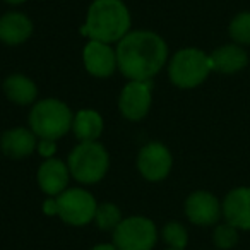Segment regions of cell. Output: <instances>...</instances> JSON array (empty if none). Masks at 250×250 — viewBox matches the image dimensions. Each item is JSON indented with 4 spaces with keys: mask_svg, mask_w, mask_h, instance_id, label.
I'll return each instance as SVG.
<instances>
[{
    "mask_svg": "<svg viewBox=\"0 0 250 250\" xmlns=\"http://www.w3.org/2000/svg\"><path fill=\"white\" fill-rule=\"evenodd\" d=\"M117 67L130 81H151L167 63L168 46L153 31L127 33L117 45Z\"/></svg>",
    "mask_w": 250,
    "mask_h": 250,
    "instance_id": "6da1fadb",
    "label": "cell"
},
{
    "mask_svg": "<svg viewBox=\"0 0 250 250\" xmlns=\"http://www.w3.org/2000/svg\"><path fill=\"white\" fill-rule=\"evenodd\" d=\"M130 29V14L122 0H93L81 35L103 43L120 42Z\"/></svg>",
    "mask_w": 250,
    "mask_h": 250,
    "instance_id": "7a4b0ae2",
    "label": "cell"
},
{
    "mask_svg": "<svg viewBox=\"0 0 250 250\" xmlns=\"http://www.w3.org/2000/svg\"><path fill=\"white\" fill-rule=\"evenodd\" d=\"M74 115L63 101L46 98L33 106L29 113V125L40 139H60L72 129Z\"/></svg>",
    "mask_w": 250,
    "mask_h": 250,
    "instance_id": "3957f363",
    "label": "cell"
},
{
    "mask_svg": "<svg viewBox=\"0 0 250 250\" xmlns=\"http://www.w3.org/2000/svg\"><path fill=\"white\" fill-rule=\"evenodd\" d=\"M110 167V158L103 144L96 141L79 143L69 156V171L81 184H98Z\"/></svg>",
    "mask_w": 250,
    "mask_h": 250,
    "instance_id": "277c9868",
    "label": "cell"
},
{
    "mask_svg": "<svg viewBox=\"0 0 250 250\" xmlns=\"http://www.w3.org/2000/svg\"><path fill=\"white\" fill-rule=\"evenodd\" d=\"M211 70L209 55L197 48H184L171 57L168 76L175 86L192 89L204 83Z\"/></svg>",
    "mask_w": 250,
    "mask_h": 250,
    "instance_id": "5b68a950",
    "label": "cell"
},
{
    "mask_svg": "<svg viewBox=\"0 0 250 250\" xmlns=\"http://www.w3.org/2000/svg\"><path fill=\"white\" fill-rule=\"evenodd\" d=\"M158 229L149 218L132 216L120 221L113 229V245L118 250H153Z\"/></svg>",
    "mask_w": 250,
    "mask_h": 250,
    "instance_id": "8992f818",
    "label": "cell"
},
{
    "mask_svg": "<svg viewBox=\"0 0 250 250\" xmlns=\"http://www.w3.org/2000/svg\"><path fill=\"white\" fill-rule=\"evenodd\" d=\"M57 206L60 219L72 226L91 223L98 209L94 197L84 188H65L62 194L57 195Z\"/></svg>",
    "mask_w": 250,
    "mask_h": 250,
    "instance_id": "52a82bcc",
    "label": "cell"
},
{
    "mask_svg": "<svg viewBox=\"0 0 250 250\" xmlns=\"http://www.w3.org/2000/svg\"><path fill=\"white\" fill-rule=\"evenodd\" d=\"M151 81H130L129 84H125L118 98L120 113L132 122L144 118L151 108Z\"/></svg>",
    "mask_w": 250,
    "mask_h": 250,
    "instance_id": "ba28073f",
    "label": "cell"
},
{
    "mask_svg": "<svg viewBox=\"0 0 250 250\" xmlns=\"http://www.w3.org/2000/svg\"><path fill=\"white\" fill-rule=\"evenodd\" d=\"M171 154L161 143H149L139 151L137 168L141 175L149 182H161L171 170Z\"/></svg>",
    "mask_w": 250,
    "mask_h": 250,
    "instance_id": "9c48e42d",
    "label": "cell"
},
{
    "mask_svg": "<svg viewBox=\"0 0 250 250\" xmlns=\"http://www.w3.org/2000/svg\"><path fill=\"white\" fill-rule=\"evenodd\" d=\"M223 209L219 201L212 194L197 190L190 194L185 201V214L194 225L209 226L214 225L221 216Z\"/></svg>",
    "mask_w": 250,
    "mask_h": 250,
    "instance_id": "30bf717a",
    "label": "cell"
},
{
    "mask_svg": "<svg viewBox=\"0 0 250 250\" xmlns=\"http://www.w3.org/2000/svg\"><path fill=\"white\" fill-rule=\"evenodd\" d=\"M86 70L94 77H110L117 69V53L108 43L91 40L83 52Z\"/></svg>",
    "mask_w": 250,
    "mask_h": 250,
    "instance_id": "8fae6325",
    "label": "cell"
},
{
    "mask_svg": "<svg viewBox=\"0 0 250 250\" xmlns=\"http://www.w3.org/2000/svg\"><path fill=\"white\" fill-rule=\"evenodd\" d=\"M223 214L226 223L236 229H250V188L240 187L231 190L223 201Z\"/></svg>",
    "mask_w": 250,
    "mask_h": 250,
    "instance_id": "7c38bea8",
    "label": "cell"
},
{
    "mask_svg": "<svg viewBox=\"0 0 250 250\" xmlns=\"http://www.w3.org/2000/svg\"><path fill=\"white\" fill-rule=\"evenodd\" d=\"M69 167L57 158H48L38 170V185L48 197H57L69 184Z\"/></svg>",
    "mask_w": 250,
    "mask_h": 250,
    "instance_id": "4fadbf2b",
    "label": "cell"
},
{
    "mask_svg": "<svg viewBox=\"0 0 250 250\" xmlns=\"http://www.w3.org/2000/svg\"><path fill=\"white\" fill-rule=\"evenodd\" d=\"M33 33V22L26 14L7 12L0 18V42L18 46L24 43Z\"/></svg>",
    "mask_w": 250,
    "mask_h": 250,
    "instance_id": "5bb4252c",
    "label": "cell"
},
{
    "mask_svg": "<svg viewBox=\"0 0 250 250\" xmlns=\"http://www.w3.org/2000/svg\"><path fill=\"white\" fill-rule=\"evenodd\" d=\"M36 146H38V141H36L35 132L24 129V127H16V129L7 130L0 139V147L5 156L16 158V160L33 154Z\"/></svg>",
    "mask_w": 250,
    "mask_h": 250,
    "instance_id": "9a60e30c",
    "label": "cell"
},
{
    "mask_svg": "<svg viewBox=\"0 0 250 250\" xmlns=\"http://www.w3.org/2000/svg\"><path fill=\"white\" fill-rule=\"evenodd\" d=\"M209 60H211L212 70H216V72L235 74L247 65L249 57H247L245 50L240 48L238 45H225L214 50L209 55Z\"/></svg>",
    "mask_w": 250,
    "mask_h": 250,
    "instance_id": "2e32d148",
    "label": "cell"
},
{
    "mask_svg": "<svg viewBox=\"0 0 250 250\" xmlns=\"http://www.w3.org/2000/svg\"><path fill=\"white\" fill-rule=\"evenodd\" d=\"M72 130L74 136L81 141V143H87V141H96L103 132V118L98 111L94 110H81L74 115L72 120Z\"/></svg>",
    "mask_w": 250,
    "mask_h": 250,
    "instance_id": "e0dca14e",
    "label": "cell"
},
{
    "mask_svg": "<svg viewBox=\"0 0 250 250\" xmlns=\"http://www.w3.org/2000/svg\"><path fill=\"white\" fill-rule=\"evenodd\" d=\"M4 93L12 103L31 104L38 96V87L29 77L22 74H12L4 81Z\"/></svg>",
    "mask_w": 250,
    "mask_h": 250,
    "instance_id": "ac0fdd59",
    "label": "cell"
},
{
    "mask_svg": "<svg viewBox=\"0 0 250 250\" xmlns=\"http://www.w3.org/2000/svg\"><path fill=\"white\" fill-rule=\"evenodd\" d=\"M94 221H96L98 228L103 231H113L122 221V212L111 202H104V204L98 206L96 214H94Z\"/></svg>",
    "mask_w": 250,
    "mask_h": 250,
    "instance_id": "d6986e66",
    "label": "cell"
},
{
    "mask_svg": "<svg viewBox=\"0 0 250 250\" xmlns=\"http://www.w3.org/2000/svg\"><path fill=\"white\" fill-rule=\"evenodd\" d=\"M163 240L171 247V249H180L184 250L187 247L188 242V235H187V229L184 228V225L177 221H170L163 226Z\"/></svg>",
    "mask_w": 250,
    "mask_h": 250,
    "instance_id": "ffe728a7",
    "label": "cell"
},
{
    "mask_svg": "<svg viewBox=\"0 0 250 250\" xmlns=\"http://www.w3.org/2000/svg\"><path fill=\"white\" fill-rule=\"evenodd\" d=\"M229 36L238 45H250V12L238 14L229 24Z\"/></svg>",
    "mask_w": 250,
    "mask_h": 250,
    "instance_id": "44dd1931",
    "label": "cell"
},
{
    "mask_svg": "<svg viewBox=\"0 0 250 250\" xmlns=\"http://www.w3.org/2000/svg\"><path fill=\"white\" fill-rule=\"evenodd\" d=\"M212 242L218 249L221 250H228L233 249L238 242V231L233 225L229 223H225V225H219L218 228L214 229V235H212Z\"/></svg>",
    "mask_w": 250,
    "mask_h": 250,
    "instance_id": "7402d4cb",
    "label": "cell"
},
{
    "mask_svg": "<svg viewBox=\"0 0 250 250\" xmlns=\"http://www.w3.org/2000/svg\"><path fill=\"white\" fill-rule=\"evenodd\" d=\"M36 149H38V153L42 154L43 158H53V154H55V151H57V144H55V141H52V139H42L38 143V146H36Z\"/></svg>",
    "mask_w": 250,
    "mask_h": 250,
    "instance_id": "603a6c76",
    "label": "cell"
},
{
    "mask_svg": "<svg viewBox=\"0 0 250 250\" xmlns=\"http://www.w3.org/2000/svg\"><path fill=\"white\" fill-rule=\"evenodd\" d=\"M43 212L48 216L59 214V206H57V197H48L43 202Z\"/></svg>",
    "mask_w": 250,
    "mask_h": 250,
    "instance_id": "cb8c5ba5",
    "label": "cell"
},
{
    "mask_svg": "<svg viewBox=\"0 0 250 250\" xmlns=\"http://www.w3.org/2000/svg\"><path fill=\"white\" fill-rule=\"evenodd\" d=\"M91 250H118L115 245H110V243H101V245L93 247Z\"/></svg>",
    "mask_w": 250,
    "mask_h": 250,
    "instance_id": "d4e9b609",
    "label": "cell"
},
{
    "mask_svg": "<svg viewBox=\"0 0 250 250\" xmlns=\"http://www.w3.org/2000/svg\"><path fill=\"white\" fill-rule=\"evenodd\" d=\"M4 2H7V4H12V5H19V4H22V2H26V0H4Z\"/></svg>",
    "mask_w": 250,
    "mask_h": 250,
    "instance_id": "484cf974",
    "label": "cell"
},
{
    "mask_svg": "<svg viewBox=\"0 0 250 250\" xmlns=\"http://www.w3.org/2000/svg\"><path fill=\"white\" fill-rule=\"evenodd\" d=\"M168 250H180V249H168Z\"/></svg>",
    "mask_w": 250,
    "mask_h": 250,
    "instance_id": "4316f807",
    "label": "cell"
}]
</instances>
